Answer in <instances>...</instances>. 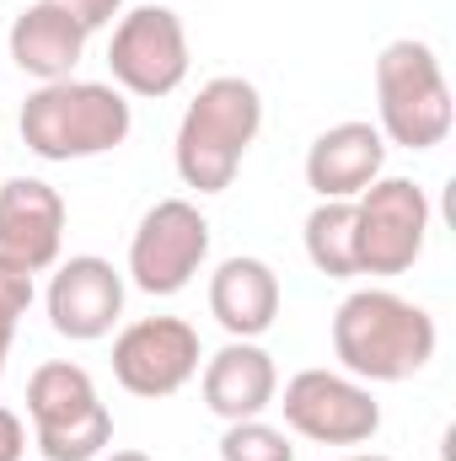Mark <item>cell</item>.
<instances>
[{
	"mask_svg": "<svg viewBox=\"0 0 456 461\" xmlns=\"http://www.w3.org/2000/svg\"><path fill=\"white\" fill-rule=\"evenodd\" d=\"M435 317L397 290H354L333 312V354L354 381H408L435 359Z\"/></svg>",
	"mask_w": 456,
	"mask_h": 461,
	"instance_id": "1",
	"label": "cell"
},
{
	"mask_svg": "<svg viewBox=\"0 0 456 461\" xmlns=\"http://www.w3.org/2000/svg\"><path fill=\"white\" fill-rule=\"evenodd\" d=\"M16 129H22L27 150L43 161H92V156H108L129 140L134 108L108 81H76L70 76V81L38 86L22 103Z\"/></svg>",
	"mask_w": 456,
	"mask_h": 461,
	"instance_id": "2",
	"label": "cell"
},
{
	"mask_svg": "<svg viewBox=\"0 0 456 461\" xmlns=\"http://www.w3.org/2000/svg\"><path fill=\"white\" fill-rule=\"evenodd\" d=\"M258 129H263V97L252 81H242V76L205 81L178 123V145H172L178 177L194 194H226L231 177L242 172V156L258 140Z\"/></svg>",
	"mask_w": 456,
	"mask_h": 461,
	"instance_id": "3",
	"label": "cell"
},
{
	"mask_svg": "<svg viewBox=\"0 0 456 461\" xmlns=\"http://www.w3.org/2000/svg\"><path fill=\"white\" fill-rule=\"evenodd\" d=\"M376 113L381 140L403 150H435L451 134V86L430 43L397 38L376 59Z\"/></svg>",
	"mask_w": 456,
	"mask_h": 461,
	"instance_id": "4",
	"label": "cell"
},
{
	"mask_svg": "<svg viewBox=\"0 0 456 461\" xmlns=\"http://www.w3.org/2000/svg\"><path fill=\"white\" fill-rule=\"evenodd\" d=\"M27 413L43 461H97L114 446V413L103 408L97 381L70 359H49L32 370Z\"/></svg>",
	"mask_w": 456,
	"mask_h": 461,
	"instance_id": "5",
	"label": "cell"
},
{
	"mask_svg": "<svg viewBox=\"0 0 456 461\" xmlns=\"http://www.w3.org/2000/svg\"><path fill=\"white\" fill-rule=\"evenodd\" d=\"M430 236V194L414 177H376L354 199V263L360 274H408Z\"/></svg>",
	"mask_w": 456,
	"mask_h": 461,
	"instance_id": "6",
	"label": "cell"
},
{
	"mask_svg": "<svg viewBox=\"0 0 456 461\" xmlns=\"http://www.w3.org/2000/svg\"><path fill=\"white\" fill-rule=\"evenodd\" d=\"M108 70L123 97H172L188 81V27L172 5L123 11L108 38Z\"/></svg>",
	"mask_w": 456,
	"mask_h": 461,
	"instance_id": "7",
	"label": "cell"
},
{
	"mask_svg": "<svg viewBox=\"0 0 456 461\" xmlns=\"http://www.w3.org/2000/svg\"><path fill=\"white\" fill-rule=\"evenodd\" d=\"M210 258V221L188 199H161L145 210L129 241V279L145 295H178Z\"/></svg>",
	"mask_w": 456,
	"mask_h": 461,
	"instance_id": "8",
	"label": "cell"
},
{
	"mask_svg": "<svg viewBox=\"0 0 456 461\" xmlns=\"http://www.w3.org/2000/svg\"><path fill=\"white\" fill-rule=\"evenodd\" d=\"M279 408H285V424L317 446H365L381 429V402L370 397V386L339 370L290 375Z\"/></svg>",
	"mask_w": 456,
	"mask_h": 461,
	"instance_id": "9",
	"label": "cell"
},
{
	"mask_svg": "<svg viewBox=\"0 0 456 461\" xmlns=\"http://www.w3.org/2000/svg\"><path fill=\"white\" fill-rule=\"evenodd\" d=\"M199 333L183 317H140L114 339V381L129 397L161 402L199 375Z\"/></svg>",
	"mask_w": 456,
	"mask_h": 461,
	"instance_id": "10",
	"label": "cell"
},
{
	"mask_svg": "<svg viewBox=\"0 0 456 461\" xmlns=\"http://www.w3.org/2000/svg\"><path fill=\"white\" fill-rule=\"evenodd\" d=\"M118 317H123V274L108 258L81 252V258L59 263V274L49 279V322L59 339L97 344L114 333Z\"/></svg>",
	"mask_w": 456,
	"mask_h": 461,
	"instance_id": "11",
	"label": "cell"
},
{
	"mask_svg": "<svg viewBox=\"0 0 456 461\" xmlns=\"http://www.w3.org/2000/svg\"><path fill=\"white\" fill-rule=\"evenodd\" d=\"M65 247V199L43 177H11L0 183V252L22 268L43 274L59 263Z\"/></svg>",
	"mask_w": 456,
	"mask_h": 461,
	"instance_id": "12",
	"label": "cell"
},
{
	"mask_svg": "<svg viewBox=\"0 0 456 461\" xmlns=\"http://www.w3.org/2000/svg\"><path fill=\"white\" fill-rule=\"evenodd\" d=\"M387 167V140L376 123L365 118H349V123H333L312 140L306 150V188L317 199H360Z\"/></svg>",
	"mask_w": 456,
	"mask_h": 461,
	"instance_id": "13",
	"label": "cell"
},
{
	"mask_svg": "<svg viewBox=\"0 0 456 461\" xmlns=\"http://www.w3.org/2000/svg\"><path fill=\"white\" fill-rule=\"evenodd\" d=\"M87 38L92 32L70 11L32 0V5L16 11V22L5 32V49H11V65L22 76H32L38 86H49V81H70L76 76V65L87 54Z\"/></svg>",
	"mask_w": 456,
	"mask_h": 461,
	"instance_id": "14",
	"label": "cell"
},
{
	"mask_svg": "<svg viewBox=\"0 0 456 461\" xmlns=\"http://www.w3.org/2000/svg\"><path fill=\"white\" fill-rule=\"evenodd\" d=\"M279 397V370L274 354L258 348L252 339H231L221 354L205 359V408L215 419H263V408H274Z\"/></svg>",
	"mask_w": 456,
	"mask_h": 461,
	"instance_id": "15",
	"label": "cell"
},
{
	"mask_svg": "<svg viewBox=\"0 0 456 461\" xmlns=\"http://www.w3.org/2000/svg\"><path fill=\"white\" fill-rule=\"evenodd\" d=\"M210 317L231 339H263L279 317V274L263 258H226L210 274Z\"/></svg>",
	"mask_w": 456,
	"mask_h": 461,
	"instance_id": "16",
	"label": "cell"
},
{
	"mask_svg": "<svg viewBox=\"0 0 456 461\" xmlns=\"http://www.w3.org/2000/svg\"><path fill=\"white\" fill-rule=\"evenodd\" d=\"M306 258L317 274L328 279H354V199H317V210L306 215Z\"/></svg>",
	"mask_w": 456,
	"mask_h": 461,
	"instance_id": "17",
	"label": "cell"
},
{
	"mask_svg": "<svg viewBox=\"0 0 456 461\" xmlns=\"http://www.w3.org/2000/svg\"><path fill=\"white\" fill-rule=\"evenodd\" d=\"M221 461H296V446L285 429L263 419H236L221 435Z\"/></svg>",
	"mask_w": 456,
	"mask_h": 461,
	"instance_id": "18",
	"label": "cell"
},
{
	"mask_svg": "<svg viewBox=\"0 0 456 461\" xmlns=\"http://www.w3.org/2000/svg\"><path fill=\"white\" fill-rule=\"evenodd\" d=\"M32 306V268L0 252V322H22Z\"/></svg>",
	"mask_w": 456,
	"mask_h": 461,
	"instance_id": "19",
	"label": "cell"
},
{
	"mask_svg": "<svg viewBox=\"0 0 456 461\" xmlns=\"http://www.w3.org/2000/svg\"><path fill=\"white\" fill-rule=\"evenodd\" d=\"M43 5H59V11H70L87 32H97V27H108L118 11H123V0H43Z\"/></svg>",
	"mask_w": 456,
	"mask_h": 461,
	"instance_id": "20",
	"label": "cell"
},
{
	"mask_svg": "<svg viewBox=\"0 0 456 461\" xmlns=\"http://www.w3.org/2000/svg\"><path fill=\"white\" fill-rule=\"evenodd\" d=\"M22 456H27V424L11 408H0V461H22Z\"/></svg>",
	"mask_w": 456,
	"mask_h": 461,
	"instance_id": "21",
	"label": "cell"
},
{
	"mask_svg": "<svg viewBox=\"0 0 456 461\" xmlns=\"http://www.w3.org/2000/svg\"><path fill=\"white\" fill-rule=\"evenodd\" d=\"M11 339H16V322H0V375H5V359H11Z\"/></svg>",
	"mask_w": 456,
	"mask_h": 461,
	"instance_id": "22",
	"label": "cell"
},
{
	"mask_svg": "<svg viewBox=\"0 0 456 461\" xmlns=\"http://www.w3.org/2000/svg\"><path fill=\"white\" fill-rule=\"evenodd\" d=\"M97 461H150V456L145 451H103Z\"/></svg>",
	"mask_w": 456,
	"mask_h": 461,
	"instance_id": "23",
	"label": "cell"
},
{
	"mask_svg": "<svg viewBox=\"0 0 456 461\" xmlns=\"http://www.w3.org/2000/svg\"><path fill=\"white\" fill-rule=\"evenodd\" d=\"M343 461H392V456H376V451H354V456H343Z\"/></svg>",
	"mask_w": 456,
	"mask_h": 461,
	"instance_id": "24",
	"label": "cell"
}]
</instances>
